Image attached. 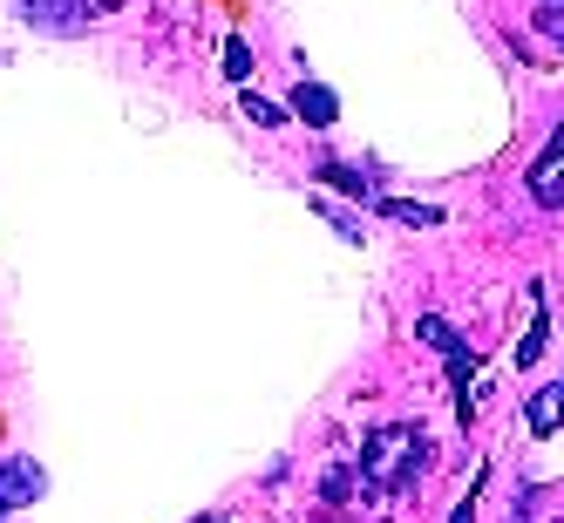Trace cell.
Listing matches in <instances>:
<instances>
[{"instance_id":"1","label":"cell","mask_w":564,"mask_h":523,"mask_svg":"<svg viewBox=\"0 0 564 523\" xmlns=\"http://www.w3.org/2000/svg\"><path fill=\"white\" fill-rule=\"evenodd\" d=\"M429 462H435L429 435H422V428H409V422H388V428H375L368 442H360V482H368L375 497L409 490V482H415Z\"/></svg>"},{"instance_id":"2","label":"cell","mask_w":564,"mask_h":523,"mask_svg":"<svg viewBox=\"0 0 564 523\" xmlns=\"http://www.w3.org/2000/svg\"><path fill=\"white\" fill-rule=\"evenodd\" d=\"M14 14L28 28H42V34H83L96 14H89V0H14Z\"/></svg>"},{"instance_id":"3","label":"cell","mask_w":564,"mask_h":523,"mask_svg":"<svg viewBox=\"0 0 564 523\" xmlns=\"http://www.w3.org/2000/svg\"><path fill=\"white\" fill-rule=\"evenodd\" d=\"M523 184H531V197L544 211H564V123L551 130V143H544V156L531 171H523Z\"/></svg>"},{"instance_id":"4","label":"cell","mask_w":564,"mask_h":523,"mask_svg":"<svg viewBox=\"0 0 564 523\" xmlns=\"http://www.w3.org/2000/svg\"><path fill=\"white\" fill-rule=\"evenodd\" d=\"M48 490V476H42V462H28V456H8L0 462V516H14V510H28L34 497Z\"/></svg>"},{"instance_id":"5","label":"cell","mask_w":564,"mask_h":523,"mask_svg":"<svg viewBox=\"0 0 564 523\" xmlns=\"http://www.w3.org/2000/svg\"><path fill=\"white\" fill-rule=\"evenodd\" d=\"M293 116L306 130H334V116H340V96L327 89V83H300L293 89Z\"/></svg>"},{"instance_id":"6","label":"cell","mask_w":564,"mask_h":523,"mask_svg":"<svg viewBox=\"0 0 564 523\" xmlns=\"http://www.w3.org/2000/svg\"><path fill=\"white\" fill-rule=\"evenodd\" d=\"M523 422H531V435H557V428H564V381L538 388V394H531V415H523Z\"/></svg>"},{"instance_id":"7","label":"cell","mask_w":564,"mask_h":523,"mask_svg":"<svg viewBox=\"0 0 564 523\" xmlns=\"http://www.w3.org/2000/svg\"><path fill=\"white\" fill-rule=\"evenodd\" d=\"M375 211H381V218H394V225H442V211H435V205H409V197H375Z\"/></svg>"},{"instance_id":"8","label":"cell","mask_w":564,"mask_h":523,"mask_svg":"<svg viewBox=\"0 0 564 523\" xmlns=\"http://www.w3.org/2000/svg\"><path fill=\"white\" fill-rule=\"evenodd\" d=\"M319 177H327L334 190H347V197H360V205H375V184L360 177V171H347V164H319Z\"/></svg>"},{"instance_id":"9","label":"cell","mask_w":564,"mask_h":523,"mask_svg":"<svg viewBox=\"0 0 564 523\" xmlns=\"http://www.w3.org/2000/svg\"><path fill=\"white\" fill-rule=\"evenodd\" d=\"M544 340H551V319H544V299H538V319H531V334L517 340V368H531V360L544 353Z\"/></svg>"},{"instance_id":"10","label":"cell","mask_w":564,"mask_h":523,"mask_svg":"<svg viewBox=\"0 0 564 523\" xmlns=\"http://www.w3.org/2000/svg\"><path fill=\"white\" fill-rule=\"evenodd\" d=\"M246 123H259V130H286V109H279V102H265V96H252V89H246Z\"/></svg>"},{"instance_id":"11","label":"cell","mask_w":564,"mask_h":523,"mask_svg":"<svg viewBox=\"0 0 564 523\" xmlns=\"http://www.w3.org/2000/svg\"><path fill=\"white\" fill-rule=\"evenodd\" d=\"M415 334H422V340H429L435 353H449V347H463V340H456V327H449V319H442V313H422V327H415Z\"/></svg>"},{"instance_id":"12","label":"cell","mask_w":564,"mask_h":523,"mask_svg":"<svg viewBox=\"0 0 564 523\" xmlns=\"http://www.w3.org/2000/svg\"><path fill=\"white\" fill-rule=\"evenodd\" d=\"M225 75H231V83H246V75H252V48L238 42V34L225 42Z\"/></svg>"},{"instance_id":"13","label":"cell","mask_w":564,"mask_h":523,"mask_svg":"<svg viewBox=\"0 0 564 523\" xmlns=\"http://www.w3.org/2000/svg\"><path fill=\"white\" fill-rule=\"evenodd\" d=\"M538 28H544V34H551V42L564 48V14H544V8H538Z\"/></svg>"},{"instance_id":"14","label":"cell","mask_w":564,"mask_h":523,"mask_svg":"<svg viewBox=\"0 0 564 523\" xmlns=\"http://www.w3.org/2000/svg\"><path fill=\"white\" fill-rule=\"evenodd\" d=\"M327 218H334V231H340V238H360V218H347V211H334V205H327Z\"/></svg>"},{"instance_id":"15","label":"cell","mask_w":564,"mask_h":523,"mask_svg":"<svg viewBox=\"0 0 564 523\" xmlns=\"http://www.w3.org/2000/svg\"><path fill=\"white\" fill-rule=\"evenodd\" d=\"M449 523H476V490H469V503H463V510H456Z\"/></svg>"},{"instance_id":"16","label":"cell","mask_w":564,"mask_h":523,"mask_svg":"<svg viewBox=\"0 0 564 523\" xmlns=\"http://www.w3.org/2000/svg\"><path fill=\"white\" fill-rule=\"evenodd\" d=\"M538 8H544V14H564V0H538Z\"/></svg>"}]
</instances>
